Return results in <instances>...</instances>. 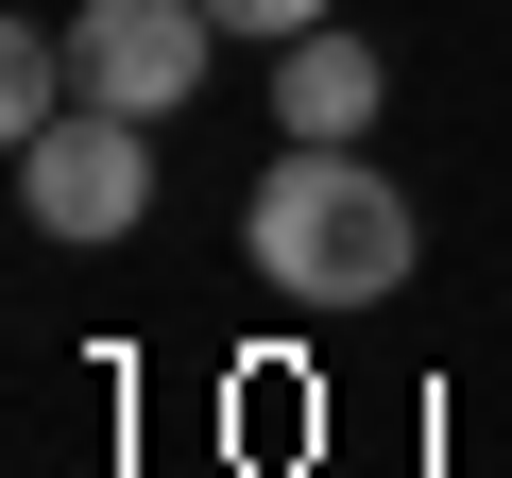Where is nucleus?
I'll list each match as a JSON object with an SVG mask.
<instances>
[{
	"label": "nucleus",
	"mask_w": 512,
	"mask_h": 478,
	"mask_svg": "<svg viewBox=\"0 0 512 478\" xmlns=\"http://www.w3.org/2000/svg\"><path fill=\"white\" fill-rule=\"evenodd\" d=\"M410 257H427V222H410V188L376 154L291 137L274 171H256V274H274L291 308H376V291H410Z\"/></svg>",
	"instance_id": "obj_1"
},
{
	"label": "nucleus",
	"mask_w": 512,
	"mask_h": 478,
	"mask_svg": "<svg viewBox=\"0 0 512 478\" xmlns=\"http://www.w3.org/2000/svg\"><path fill=\"white\" fill-rule=\"evenodd\" d=\"M205 52H222L205 0H86V18H69V86L120 103V120H171V103L205 86Z\"/></svg>",
	"instance_id": "obj_2"
},
{
	"label": "nucleus",
	"mask_w": 512,
	"mask_h": 478,
	"mask_svg": "<svg viewBox=\"0 0 512 478\" xmlns=\"http://www.w3.org/2000/svg\"><path fill=\"white\" fill-rule=\"evenodd\" d=\"M154 120H120V103H69L52 137H18V205L52 222V239H120L137 205H154V154H137Z\"/></svg>",
	"instance_id": "obj_3"
},
{
	"label": "nucleus",
	"mask_w": 512,
	"mask_h": 478,
	"mask_svg": "<svg viewBox=\"0 0 512 478\" xmlns=\"http://www.w3.org/2000/svg\"><path fill=\"white\" fill-rule=\"evenodd\" d=\"M376 103H393L376 35H342V18H325V35H291V52H274V120H291V137H376Z\"/></svg>",
	"instance_id": "obj_4"
},
{
	"label": "nucleus",
	"mask_w": 512,
	"mask_h": 478,
	"mask_svg": "<svg viewBox=\"0 0 512 478\" xmlns=\"http://www.w3.org/2000/svg\"><path fill=\"white\" fill-rule=\"evenodd\" d=\"M205 18H222V35H274V52H291V35H325V18H342V0H205Z\"/></svg>",
	"instance_id": "obj_5"
}]
</instances>
